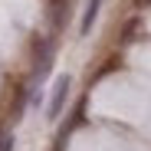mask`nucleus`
<instances>
[{
	"label": "nucleus",
	"instance_id": "1",
	"mask_svg": "<svg viewBox=\"0 0 151 151\" xmlns=\"http://www.w3.org/2000/svg\"><path fill=\"white\" fill-rule=\"evenodd\" d=\"M69 86H72L69 76H63V79L56 82L53 99H49V105H46V118H59V112H63V105H66V99H69Z\"/></svg>",
	"mask_w": 151,
	"mask_h": 151
},
{
	"label": "nucleus",
	"instance_id": "2",
	"mask_svg": "<svg viewBox=\"0 0 151 151\" xmlns=\"http://www.w3.org/2000/svg\"><path fill=\"white\" fill-rule=\"evenodd\" d=\"M99 10H102V0H86V10H82V20H79V36H89V30L95 27Z\"/></svg>",
	"mask_w": 151,
	"mask_h": 151
},
{
	"label": "nucleus",
	"instance_id": "3",
	"mask_svg": "<svg viewBox=\"0 0 151 151\" xmlns=\"http://www.w3.org/2000/svg\"><path fill=\"white\" fill-rule=\"evenodd\" d=\"M0 151H13V135L10 132H0Z\"/></svg>",
	"mask_w": 151,
	"mask_h": 151
}]
</instances>
